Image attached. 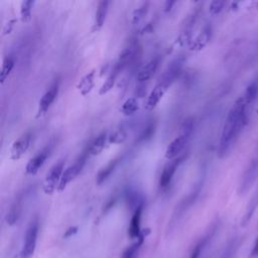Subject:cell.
Returning a JSON list of instances; mask_svg holds the SVG:
<instances>
[{"label":"cell","instance_id":"obj_31","mask_svg":"<svg viewBox=\"0 0 258 258\" xmlns=\"http://www.w3.org/2000/svg\"><path fill=\"white\" fill-rule=\"evenodd\" d=\"M77 232H78V227H76V226H74V227H70V228L66 231V233L63 234V238L72 237V236H73V235H75Z\"/></svg>","mask_w":258,"mask_h":258},{"label":"cell","instance_id":"obj_10","mask_svg":"<svg viewBox=\"0 0 258 258\" xmlns=\"http://www.w3.org/2000/svg\"><path fill=\"white\" fill-rule=\"evenodd\" d=\"M58 89H59V83L58 81H54L50 87L47 89V91L42 95L38 102V113L37 117L43 115L51 106L53 101L55 100L57 94H58Z\"/></svg>","mask_w":258,"mask_h":258},{"label":"cell","instance_id":"obj_19","mask_svg":"<svg viewBox=\"0 0 258 258\" xmlns=\"http://www.w3.org/2000/svg\"><path fill=\"white\" fill-rule=\"evenodd\" d=\"M118 161H119V158H116V159H113L111 160L109 163L106 164V166H104L103 168H101L99 170V172L97 173L96 175V183L98 185L102 184L103 182H105L108 177L112 174V172L115 170L117 164H118Z\"/></svg>","mask_w":258,"mask_h":258},{"label":"cell","instance_id":"obj_32","mask_svg":"<svg viewBox=\"0 0 258 258\" xmlns=\"http://www.w3.org/2000/svg\"><path fill=\"white\" fill-rule=\"evenodd\" d=\"M174 1H166L165 3H164V11L165 12H168V11H170L171 10V8H172V6L174 5Z\"/></svg>","mask_w":258,"mask_h":258},{"label":"cell","instance_id":"obj_28","mask_svg":"<svg viewBox=\"0 0 258 258\" xmlns=\"http://www.w3.org/2000/svg\"><path fill=\"white\" fill-rule=\"evenodd\" d=\"M224 2L223 1H213L211 4H210V12L212 14H218L224 7Z\"/></svg>","mask_w":258,"mask_h":258},{"label":"cell","instance_id":"obj_18","mask_svg":"<svg viewBox=\"0 0 258 258\" xmlns=\"http://www.w3.org/2000/svg\"><path fill=\"white\" fill-rule=\"evenodd\" d=\"M211 36V28L209 26L205 27L198 36L189 43V49L190 50H200L202 49L209 41Z\"/></svg>","mask_w":258,"mask_h":258},{"label":"cell","instance_id":"obj_16","mask_svg":"<svg viewBox=\"0 0 258 258\" xmlns=\"http://www.w3.org/2000/svg\"><path fill=\"white\" fill-rule=\"evenodd\" d=\"M107 139H108V136H107V133H106V132H103V133L99 134V135L90 143V145H89L88 148H87V151H88L89 155H97V154H100V153L103 151V149L105 148Z\"/></svg>","mask_w":258,"mask_h":258},{"label":"cell","instance_id":"obj_21","mask_svg":"<svg viewBox=\"0 0 258 258\" xmlns=\"http://www.w3.org/2000/svg\"><path fill=\"white\" fill-rule=\"evenodd\" d=\"M138 108H139V103H138L137 99L134 97H131V98H128L122 104L120 111L125 116H131L138 110Z\"/></svg>","mask_w":258,"mask_h":258},{"label":"cell","instance_id":"obj_9","mask_svg":"<svg viewBox=\"0 0 258 258\" xmlns=\"http://www.w3.org/2000/svg\"><path fill=\"white\" fill-rule=\"evenodd\" d=\"M50 150H51V145L50 144L46 145L40 151H38L32 158H30L26 164L25 172L30 175L36 174L38 172V170L40 169V167L45 162L46 158L48 157Z\"/></svg>","mask_w":258,"mask_h":258},{"label":"cell","instance_id":"obj_23","mask_svg":"<svg viewBox=\"0 0 258 258\" xmlns=\"http://www.w3.org/2000/svg\"><path fill=\"white\" fill-rule=\"evenodd\" d=\"M34 4L33 0H24L20 4V19L22 22H29L31 19V10Z\"/></svg>","mask_w":258,"mask_h":258},{"label":"cell","instance_id":"obj_29","mask_svg":"<svg viewBox=\"0 0 258 258\" xmlns=\"http://www.w3.org/2000/svg\"><path fill=\"white\" fill-rule=\"evenodd\" d=\"M16 22V19H11L10 21H8L6 24H5V26H4V28H3V34H8V33H10V31L12 30V27L14 26V23Z\"/></svg>","mask_w":258,"mask_h":258},{"label":"cell","instance_id":"obj_1","mask_svg":"<svg viewBox=\"0 0 258 258\" xmlns=\"http://www.w3.org/2000/svg\"><path fill=\"white\" fill-rule=\"evenodd\" d=\"M249 104L245 101V99L241 96L232 106L228 115L226 117L225 123L223 125L218 155L219 157L226 156L229 151H231L232 147L236 143L243 127L247 121V108Z\"/></svg>","mask_w":258,"mask_h":258},{"label":"cell","instance_id":"obj_12","mask_svg":"<svg viewBox=\"0 0 258 258\" xmlns=\"http://www.w3.org/2000/svg\"><path fill=\"white\" fill-rule=\"evenodd\" d=\"M168 87L165 86L164 84L158 82L156 86L152 89L150 94L148 95L145 103V109L147 111H152L160 102V100L163 98L164 94L166 93Z\"/></svg>","mask_w":258,"mask_h":258},{"label":"cell","instance_id":"obj_14","mask_svg":"<svg viewBox=\"0 0 258 258\" xmlns=\"http://www.w3.org/2000/svg\"><path fill=\"white\" fill-rule=\"evenodd\" d=\"M142 209H143V205L139 206L136 210H134V213H133L132 218L130 220V224H129V228H128V234L131 238H139V236L141 234L140 224H141Z\"/></svg>","mask_w":258,"mask_h":258},{"label":"cell","instance_id":"obj_17","mask_svg":"<svg viewBox=\"0 0 258 258\" xmlns=\"http://www.w3.org/2000/svg\"><path fill=\"white\" fill-rule=\"evenodd\" d=\"M94 84H95V71H91L80 80V82L77 85V88L79 89L80 93L83 96H87L94 88Z\"/></svg>","mask_w":258,"mask_h":258},{"label":"cell","instance_id":"obj_22","mask_svg":"<svg viewBox=\"0 0 258 258\" xmlns=\"http://www.w3.org/2000/svg\"><path fill=\"white\" fill-rule=\"evenodd\" d=\"M119 74H120V72L116 68H113L112 72L110 73V75L108 76V78L106 79V81L104 82V84L101 86V88L99 90L100 95H105L114 87V85L116 83V79Z\"/></svg>","mask_w":258,"mask_h":258},{"label":"cell","instance_id":"obj_26","mask_svg":"<svg viewBox=\"0 0 258 258\" xmlns=\"http://www.w3.org/2000/svg\"><path fill=\"white\" fill-rule=\"evenodd\" d=\"M143 238H144V234L141 233L140 236H139V238H138V241H137L136 243L132 244L131 246L127 247V248L124 250V252L122 253V258H134V256H135V254H136L138 248L140 247V245H141L142 242H143Z\"/></svg>","mask_w":258,"mask_h":258},{"label":"cell","instance_id":"obj_24","mask_svg":"<svg viewBox=\"0 0 258 258\" xmlns=\"http://www.w3.org/2000/svg\"><path fill=\"white\" fill-rule=\"evenodd\" d=\"M148 7H149V2H143L141 3L134 11L132 14V22L134 24H138L140 23L143 18L145 17L147 11H148Z\"/></svg>","mask_w":258,"mask_h":258},{"label":"cell","instance_id":"obj_11","mask_svg":"<svg viewBox=\"0 0 258 258\" xmlns=\"http://www.w3.org/2000/svg\"><path fill=\"white\" fill-rule=\"evenodd\" d=\"M136 52H137V44L136 42L133 41L122 50L114 68H116L121 73L125 68H127L135 59Z\"/></svg>","mask_w":258,"mask_h":258},{"label":"cell","instance_id":"obj_6","mask_svg":"<svg viewBox=\"0 0 258 258\" xmlns=\"http://www.w3.org/2000/svg\"><path fill=\"white\" fill-rule=\"evenodd\" d=\"M183 61L184 57L182 55L176 56L174 59H172L170 63L167 66V68L164 70L163 74L161 75L159 82L169 88L179 76L183 66Z\"/></svg>","mask_w":258,"mask_h":258},{"label":"cell","instance_id":"obj_25","mask_svg":"<svg viewBox=\"0 0 258 258\" xmlns=\"http://www.w3.org/2000/svg\"><path fill=\"white\" fill-rule=\"evenodd\" d=\"M13 67H14V59L11 56L5 57V59L3 60V63H2L1 74H0V81L2 84L5 82L6 78L10 75Z\"/></svg>","mask_w":258,"mask_h":258},{"label":"cell","instance_id":"obj_27","mask_svg":"<svg viewBox=\"0 0 258 258\" xmlns=\"http://www.w3.org/2000/svg\"><path fill=\"white\" fill-rule=\"evenodd\" d=\"M127 138V133L124 129H117L115 130L113 133H111V135L108 137V141L109 143H113V144H120L123 143Z\"/></svg>","mask_w":258,"mask_h":258},{"label":"cell","instance_id":"obj_30","mask_svg":"<svg viewBox=\"0 0 258 258\" xmlns=\"http://www.w3.org/2000/svg\"><path fill=\"white\" fill-rule=\"evenodd\" d=\"M258 257V236L256 238V241L252 247V250L250 252V258H257Z\"/></svg>","mask_w":258,"mask_h":258},{"label":"cell","instance_id":"obj_15","mask_svg":"<svg viewBox=\"0 0 258 258\" xmlns=\"http://www.w3.org/2000/svg\"><path fill=\"white\" fill-rule=\"evenodd\" d=\"M109 4L110 2L109 1H100L98 3V6H97V10H96V14H95V23H94V30H99L105 20H106V16H107V13H108V8H109Z\"/></svg>","mask_w":258,"mask_h":258},{"label":"cell","instance_id":"obj_20","mask_svg":"<svg viewBox=\"0 0 258 258\" xmlns=\"http://www.w3.org/2000/svg\"><path fill=\"white\" fill-rule=\"evenodd\" d=\"M21 213V198L19 197L10 207L7 215H6V222L8 225L13 226L17 221Z\"/></svg>","mask_w":258,"mask_h":258},{"label":"cell","instance_id":"obj_3","mask_svg":"<svg viewBox=\"0 0 258 258\" xmlns=\"http://www.w3.org/2000/svg\"><path fill=\"white\" fill-rule=\"evenodd\" d=\"M63 170L64 161L59 160L58 162L53 164L47 171L42 185V189L46 195H51L55 189H57Z\"/></svg>","mask_w":258,"mask_h":258},{"label":"cell","instance_id":"obj_7","mask_svg":"<svg viewBox=\"0 0 258 258\" xmlns=\"http://www.w3.org/2000/svg\"><path fill=\"white\" fill-rule=\"evenodd\" d=\"M32 138V134L30 132H26L15 140L10 148V158L13 160L19 159L31 146Z\"/></svg>","mask_w":258,"mask_h":258},{"label":"cell","instance_id":"obj_8","mask_svg":"<svg viewBox=\"0 0 258 258\" xmlns=\"http://www.w3.org/2000/svg\"><path fill=\"white\" fill-rule=\"evenodd\" d=\"M183 157L179 156L175 159L169 160L163 167L162 172L160 174L159 177V187L162 190H165L166 188H168V186L170 185V182L172 180V177L177 169V167L179 166V164L182 162Z\"/></svg>","mask_w":258,"mask_h":258},{"label":"cell","instance_id":"obj_5","mask_svg":"<svg viewBox=\"0 0 258 258\" xmlns=\"http://www.w3.org/2000/svg\"><path fill=\"white\" fill-rule=\"evenodd\" d=\"M37 235H38V221L37 219H34L33 221L30 222V224L26 229L23 247L20 253L21 258H29L30 256L33 255L36 247Z\"/></svg>","mask_w":258,"mask_h":258},{"label":"cell","instance_id":"obj_13","mask_svg":"<svg viewBox=\"0 0 258 258\" xmlns=\"http://www.w3.org/2000/svg\"><path fill=\"white\" fill-rule=\"evenodd\" d=\"M159 62H160V58L158 56L153 57L148 62H146L137 73V81L139 83H144L150 80L153 77V75L156 73Z\"/></svg>","mask_w":258,"mask_h":258},{"label":"cell","instance_id":"obj_2","mask_svg":"<svg viewBox=\"0 0 258 258\" xmlns=\"http://www.w3.org/2000/svg\"><path fill=\"white\" fill-rule=\"evenodd\" d=\"M194 129V122L191 119H186L183 121L179 128V134L168 144L165 150V157L168 160L175 159L179 157V154L187 144L191 132Z\"/></svg>","mask_w":258,"mask_h":258},{"label":"cell","instance_id":"obj_4","mask_svg":"<svg viewBox=\"0 0 258 258\" xmlns=\"http://www.w3.org/2000/svg\"><path fill=\"white\" fill-rule=\"evenodd\" d=\"M88 155H89V153H88V151L86 150V151L75 161L74 164L70 165L69 167H67V168L63 170L62 175H61V178H60V181H59V184H58V187H57V190H58V191L63 190V189L67 187V185L79 175V173L82 171V169L84 168V166H85V164H86Z\"/></svg>","mask_w":258,"mask_h":258}]
</instances>
